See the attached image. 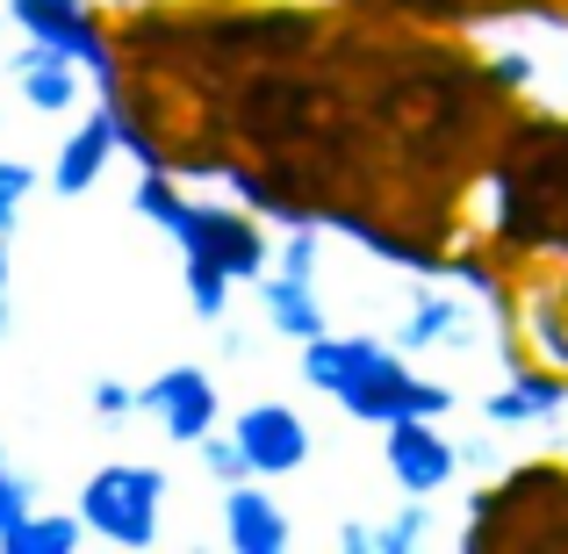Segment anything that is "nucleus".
<instances>
[{
	"label": "nucleus",
	"instance_id": "20",
	"mask_svg": "<svg viewBox=\"0 0 568 554\" xmlns=\"http://www.w3.org/2000/svg\"><path fill=\"white\" fill-rule=\"evenodd\" d=\"M29 512H37V483H29L22 469H8V461H0V533L22 526Z\"/></svg>",
	"mask_w": 568,
	"mask_h": 554
},
{
	"label": "nucleus",
	"instance_id": "8",
	"mask_svg": "<svg viewBox=\"0 0 568 554\" xmlns=\"http://www.w3.org/2000/svg\"><path fill=\"white\" fill-rule=\"evenodd\" d=\"M231 432H237V446H245L252 475H266V483L310 469V446H317V432H310V417L295 411V403H245Z\"/></svg>",
	"mask_w": 568,
	"mask_h": 554
},
{
	"label": "nucleus",
	"instance_id": "26",
	"mask_svg": "<svg viewBox=\"0 0 568 554\" xmlns=\"http://www.w3.org/2000/svg\"><path fill=\"white\" fill-rule=\"evenodd\" d=\"M8 22H14V14H8V0H0V29H8Z\"/></svg>",
	"mask_w": 568,
	"mask_h": 554
},
{
	"label": "nucleus",
	"instance_id": "4",
	"mask_svg": "<svg viewBox=\"0 0 568 554\" xmlns=\"http://www.w3.org/2000/svg\"><path fill=\"white\" fill-rule=\"evenodd\" d=\"M14 29L37 43H51V51L80 58L87 72H94V87L109 94V87H123V51H115L109 22H101V0H8Z\"/></svg>",
	"mask_w": 568,
	"mask_h": 554
},
{
	"label": "nucleus",
	"instance_id": "7",
	"mask_svg": "<svg viewBox=\"0 0 568 554\" xmlns=\"http://www.w3.org/2000/svg\"><path fill=\"white\" fill-rule=\"evenodd\" d=\"M8 80L22 87V109L29 115H80L87 101H101L94 72H87L80 58L51 51V43H37V37L8 51Z\"/></svg>",
	"mask_w": 568,
	"mask_h": 554
},
{
	"label": "nucleus",
	"instance_id": "9",
	"mask_svg": "<svg viewBox=\"0 0 568 554\" xmlns=\"http://www.w3.org/2000/svg\"><path fill=\"white\" fill-rule=\"evenodd\" d=\"M396 346L410 353H475L483 346V318H475V303L468 295H454V289H417L410 303H403V318H396Z\"/></svg>",
	"mask_w": 568,
	"mask_h": 554
},
{
	"label": "nucleus",
	"instance_id": "25",
	"mask_svg": "<svg viewBox=\"0 0 568 554\" xmlns=\"http://www.w3.org/2000/svg\"><path fill=\"white\" fill-rule=\"evenodd\" d=\"M0 295H8V238H0Z\"/></svg>",
	"mask_w": 568,
	"mask_h": 554
},
{
	"label": "nucleus",
	"instance_id": "3",
	"mask_svg": "<svg viewBox=\"0 0 568 554\" xmlns=\"http://www.w3.org/2000/svg\"><path fill=\"white\" fill-rule=\"evenodd\" d=\"M332 403L346 417H361V425H396V417H446V411H454V389L432 382V374H417L410 353H403L396 339H382V346L353 367V382L338 389Z\"/></svg>",
	"mask_w": 568,
	"mask_h": 554
},
{
	"label": "nucleus",
	"instance_id": "22",
	"mask_svg": "<svg viewBox=\"0 0 568 554\" xmlns=\"http://www.w3.org/2000/svg\"><path fill=\"white\" fill-rule=\"evenodd\" d=\"M338 554H375V526L346 518V526H338Z\"/></svg>",
	"mask_w": 568,
	"mask_h": 554
},
{
	"label": "nucleus",
	"instance_id": "24",
	"mask_svg": "<svg viewBox=\"0 0 568 554\" xmlns=\"http://www.w3.org/2000/svg\"><path fill=\"white\" fill-rule=\"evenodd\" d=\"M0 339H14V303L0 295Z\"/></svg>",
	"mask_w": 568,
	"mask_h": 554
},
{
	"label": "nucleus",
	"instance_id": "6",
	"mask_svg": "<svg viewBox=\"0 0 568 554\" xmlns=\"http://www.w3.org/2000/svg\"><path fill=\"white\" fill-rule=\"evenodd\" d=\"M382 469L403 497H439L460 475V446L439 432V417H396L382 425Z\"/></svg>",
	"mask_w": 568,
	"mask_h": 554
},
{
	"label": "nucleus",
	"instance_id": "13",
	"mask_svg": "<svg viewBox=\"0 0 568 554\" xmlns=\"http://www.w3.org/2000/svg\"><path fill=\"white\" fill-rule=\"evenodd\" d=\"M260 303H266V324H274L281 339H317V332H332V318H324V303H317V274H288V266H274V274L260 281Z\"/></svg>",
	"mask_w": 568,
	"mask_h": 554
},
{
	"label": "nucleus",
	"instance_id": "12",
	"mask_svg": "<svg viewBox=\"0 0 568 554\" xmlns=\"http://www.w3.org/2000/svg\"><path fill=\"white\" fill-rule=\"evenodd\" d=\"M123 152L115 144V115H109V101H94V109L80 115V123L65 130V144H58V159H51V188L58 194H87L109 173V159Z\"/></svg>",
	"mask_w": 568,
	"mask_h": 554
},
{
	"label": "nucleus",
	"instance_id": "2",
	"mask_svg": "<svg viewBox=\"0 0 568 554\" xmlns=\"http://www.w3.org/2000/svg\"><path fill=\"white\" fill-rule=\"evenodd\" d=\"M80 518L109 547H130V554L152 547L159 518H166V469H152V461H101L80 483Z\"/></svg>",
	"mask_w": 568,
	"mask_h": 554
},
{
	"label": "nucleus",
	"instance_id": "1",
	"mask_svg": "<svg viewBox=\"0 0 568 554\" xmlns=\"http://www.w3.org/2000/svg\"><path fill=\"white\" fill-rule=\"evenodd\" d=\"M152 231L173 238L181 252V289H187V310L202 324H223L237 289H260L274 274V238H266V216L245 202H202V194L181 188L173 167H144L138 173V194H130Z\"/></svg>",
	"mask_w": 568,
	"mask_h": 554
},
{
	"label": "nucleus",
	"instance_id": "14",
	"mask_svg": "<svg viewBox=\"0 0 568 554\" xmlns=\"http://www.w3.org/2000/svg\"><path fill=\"white\" fill-rule=\"evenodd\" d=\"M375 346H382L375 332H317V339H303L295 382H303V389H317V396H338V389L353 382V367H361Z\"/></svg>",
	"mask_w": 568,
	"mask_h": 554
},
{
	"label": "nucleus",
	"instance_id": "16",
	"mask_svg": "<svg viewBox=\"0 0 568 554\" xmlns=\"http://www.w3.org/2000/svg\"><path fill=\"white\" fill-rule=\"evenodd\" d=\"M432 541V497H403L375 526V554H417Z\"/></svg>",
	"mask_w": 568,
	"mask_h": 554
},
{
	"label": "nucleus",
	"instance_id": "21",
	"mask_svg": "<svg viewBox=\"0 0 568 554\" xmlns=\"http://www.w3.org/2000/svg\"><path fill=\"white\" fill-rule=\"evenodd\" d=\"M489 80H497L504 94H532V87H540V58L532 51H497L489 58Z\"/></svg>",
	"mask_w": 568,
	"mask_h": 554
},
{
	"label": "nucleus",
	"instance_id": "5",
	"mask_svg": "<svg viewBox=\"0 0 568 554\" xmlns=\"http://www.w3.org/2000/svg\"><path fill=\"white\" fill-rule=\"evenodd\" d=\"M144 417L166 432L173 446H202L223 417V396H216V374L202 361H181V367H159L144 382Z\"/></svg>",
	"mask_w": 568,
	"mask_h": 554
},
{
	"label": "nucleus",
	"instance_id": "17",
	"mask_svg": "<svg viewBox=\"0 0 568 554\" xmlns=\"http://www.w3.org/2000/svg\"><path fill=\"white\" fill-rule=\"evenodd\" d=\"M37 181H51V173H37L29 159L0 152V238H14V223H22L29 194H37Z\"/></svg>",
	"mask_w": 568,
	"mask_h": 554
},
{
	"label": "nucleus",
	"instance_id": "18",
	"mask_svg": "<svg viewBox=\"0 0 568 554\" xmlns=\"http://www.w3.org/2000/svg\"><path fill=\"white\" fill-rule=\"evenodd\" d=\"M194 461H202V475H209L216 490H231V483H245V475H252V461H245V446H237V432H223V440L209 432V440L194 446Z\"/></svg>",
	"mask_w": 568,
	"mask_h": 554
},
{
	"label": "nucleus",
	"instance_id": "10",
	"mask_svg": "<svg viewBox=\"0 0 568 554\" xmlns=\"http://www.w3.org/2000/svg\"><path fill=\"white\" fill-rule=\"evenodd\" d=\"M216 512H223V541H231V554H288L295 547V518L281 512V497L266 490V475L231 483Z\"/></svg>",
	"mask_w": 568,
	"mask_h": 554
},
{
	"label": "nucleus",
	"instance_id": "11",
	"mask_svg": "<svg viewBox=\"0 0 568 554\" xmlns=\"http://www.w3.org/2000/svg\"><path fill=\"white\" fill-rule=\"evenodd\" d=\"M561 411H568V374L547 361H518L511 382L483 396L489 425H540V417H561Z\"/></svg>",
	"mask_w": 568,
	"mask_h": 554
},
{
	"label": "nucleus",
	"instance_id": "15",
	"mask_svg": "<svg viewBox=\"0 0 568 554\" xmlns=\"http://www.w3.org/2000/svg\"><path fill=\"white\" fill-rule=\"evenodd\" d=\"M87 541H94V533H87L80 504H72V512H43V504H37L22 526L0 533V554H80Z\"/></svg>",
	"mask_w": 568,
	"mask_h": 554
},
{
	"label": "nucleus",
	"instance_id": "19",
	"mask_svg": "<svg viewBox=\"0 0 568 554\" xmlns=\"http://www.w3.org/2000/svg\"><path fill=\"white\" fill-rule=\"evenodd\" d=\"M87 403H94V417L123 425V417H138V411H144V389H130V382H115V374H101V382L87 389Z\"/></svg>",
	"mask_w": 568,
	"mask_h": 554
},
{
	"label": "nucleus",
	"instance_id": "23",
	"mask_svg": "<svg viewBox=\"0 0 568 554\" xmlns=\"http://www.w3.org/2000/svg\"><path fill=\"white\" fill-rule=\"evenodd\" d=\"M216 353H223V361H245V353H252V332H231V324H216Z\"/></svg>",
	"mask_w": 568,
	"mask_h": 554
},
{
	"label": "nucleus",
	"instance_id": "28",
	"mask_svg": "<svg viewBox=\"0 0 568 554\" xmlns=\"http://www.w3.org/2000/svg\"><path fill=\"white\" fill-rule=\"evenodd\" d=\"M0 461H8V446H0Z\"/></svg>",
	"mask_w": 568,
	"mask_h": 554
},
{
	"label": "nucleus",
	"instance_id": "27",
	"mask_svg": "<svg viewBox=\"0 0 568 554\" xmlns=\"http://www.w3.org/2000/svg\"><path fill=\"white\" fill-rule=\"evenodd\" d=\"M109 8H138V0H109Z\"/></svg>",
	"mask_w": 568,
	"mask_h": 554
}]
</instances>
